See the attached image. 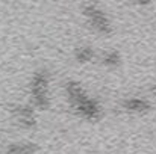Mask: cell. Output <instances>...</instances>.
I'll list each match as a JSON object with an SVG mask.
<instances>
[{"instance_id": "1", "label": "cell", "mask_w": 156, "mask_h": 154, "mask_svg": "<svg viewBox=\"0 0 156 154\" xmlns=\"http://www.w3.org/2000/svg\"><path fill=\"white\" fill-rule=\"evenodd\" d=\"M83 12H85V15L88 17L91 26H93L97 32H100V33H103V35H109V33L112 32V27H111V23H109L108 17L105 15L103 11H100L97 6L88 5V6L83 9Z\"/></svg>"}, {"instance_id": "2", "label": "cell", "mask_w": 156, "mask_h": 154, "mask_svg": "<svg viewBox=\"0 0 156 154\" xmlns=\"http://www.w3.org/2000/svg\"><path fill=\"white\" fill-rule=\"evenodd\" d=\"M74 106H76L77 112L82 113L85 118L96 119V118L100 116V106H99V103L91 100V98H87V100L77 103V104H74Z\"/></svg>"}, {"instance_id": "3", "label": "cell", "mask_w": 156, "mask_h": 154, "mask_svg": "<svg viewBox=\"0 0 156 154\" xmlns=\"http://www.w3.org/2000/svg\"><path fill=\"white\" fill-rule=\"evenodd\" d=\"M123 107L129 112H146L150 109V104L141 98H130V100L123 101Z\"/></svg>"}, {"instance_id": "4", "label": "cell", "mask_w": 156, "mask_h": 154, "mask_svg": "<svg viewBox=\"0 0 156 154\" xmlns=\"http://www.w3.org/2000/svg\"><path fill=\"white\" fill-rule=\"evenodd\" d=\"M93 56H94V51L90 47H80L76 50V59L79 62H88L93 59Z\"/></svg>"}, {"instance_id": "5", "label": "cell", "mask_w": 156, "mask_h": 154, "mask_svg": "<svg viewBox=\"0 0 156 154\" xmlns=\"http://www.w3.org/2000/svg\"><path fill=\"white\" fill-rule=\"evenodd\" d=\"M103 63L109 65V67H115L120 63V54L117 51H109L103 56Z\"/></svg>"}, {"instance_id": "6", "label": "cell", "mask_w": 156, "mask_h": 154, "mask_svg": "<svg viewBox=\"0 0 156 154\" xmlns=\"http://www.w3.org/2000/svg\"><path fill=\"white\" fill-rule=\"evenodd\" d=\"M152 91H153V94H155V95H156V85H155V86H153V88H152Z\"/></svg>"}]
</instances>
